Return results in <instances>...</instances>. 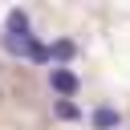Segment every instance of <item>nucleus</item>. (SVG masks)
Instances as JSON below:
<instances>
[{"label": "nucleus", "mask_w": 130, "mask_h": 130, "mask_svg": "<svg viewBox=\"0 0 130 130\" xmlns=\"http://www.w3.org/2000/svg\"><path fill=\"white\" fill-rule=\"evenodd\" d=\"M49 85L57 89V98H73L81 81H77V73H73V69H65V65H53V69H49Z\"/></svg>", "instance_id": "1"}, {"label": "nucleus", "mask_w": 130, "mask_h": 130, "mask_svg": "<svg viewBox=\"0 0 130 130\" xmlns=\"http://www.w3.org/2000/svg\"><path fill=\"white\" fill-rule=\"evenodd\" d=\"M73 57H77V45H73L69 37H61V41H53V45H49V61L65 65V61H73Z\"/></svg>", "instance_id": "2"}, {"label": "nucleus", "mask_w": 130, "mask_h": 130, "mask_svg": "<svg viewBox=\"0 0 130 130\" xmlns=\"http://www.w3.org/2000/svg\"><path fill=\"white\" fill-rule=\"evenodd\" d=\"M118 122H122L118 110H110V106H98V110H93V130H114Z\"/></svg>", "instance_id": "3"}, {"label": "nucleus", "mask_w": 130, "mask_h": 130, "mask_svg": "<svg viewBox=\"0 0 130 130\" xmlns=\"http://www.w3.org/2000/svg\"><path fill=\"white\" fill-rule=\"evenodd\" d=\"M53 114H57L61 122H77V118H81V110H77L69 98H57V102H53Z\"/></svg>", "instance_id": "4"}]
</instances>
